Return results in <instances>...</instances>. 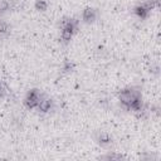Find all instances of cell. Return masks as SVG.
Returning <instances> with one entry per match:
<instances>
[{
	"mask_svg": "<svg viewBox=\"0 0 161 161\" xmlns=\"http://www.w3.org/2000/svg\"><path fill=\"white\" fill-rule=\"evenodd\" d=\"M78 24L79 20L75 18H68L64 19L62 21V31H60V39L64 44L69 43L70 39L73 38V35L77 33L78 30Z\"/></svg>",
	"mask_w": 161,
	"mask_h": 161,
	"instance_id": "6da1fadb",
	"label": "cell"
},
{
	"mask_svg": "<svg viewBox=\"0 0 161 161\" xmlns=\"http://www.w3.org/2000/svg\"><path fill=\"white\" fill-rule=\"evenodd\" d=\"M142 94H141V91L138 88H135V87H128V88H123L118 92V99L122 104V107L128 111L130 108V104L137 99V98H141Z\"/></svg>",
	"mask_w": 161,
	"mask_h": 161,
	"instance_id": "7a4b0ae2",
	"label": "cell"
},
{
	"mask_svg": "<svg viewBox=\"0 0 161 161\" xmlns=\"http://www.w3.org/2000/svg\"><path fill=\"white\" fill-rule=\"evenodd\" d=\"M42 97H43V94L40 93V91L36 89V88H33V89H30V91L28 92L24 103H25V106H26L28 108H30V109L36 108V107H38V103H39L40 99H42Z\"/></svg>",
	"mask_w": 161,
	"mask_h": 161,
	"instance_id": "3957f363",
	"label": "cell"
},
{
	"mask_svg": "<svg viewBox=\"0 0 161 161\" xmlns=\"http://www.w3.org/2000/svg\"><path fill=\"white\" fill-rule=\"evenodd\" d=\"M97 15H98V11L96 9H93V8H86L82 11V20L84 23H93L97 19Z\"/></svg>",
	"mask_w": 161,
	"mask_h": 161,
	"instance_id": "277c9868",
	"label": "cell"
},
{
	"mask_svg": "<svg viewBox=\"0 0 161 161\" xmlns=\"http://www.w3.org/2000/svg\"><path fill=\"white\" fill-rule=\"evenodd\" d=\"M150 11H151V10H150L143 3H141V4H138L137 6L133 8V14L137 15L140 19H146V18H148Z\"/></svg>",
	"mask_w": 161,
	"mask_h": 161,
	"instance_id": "5b68a950",
	"label": "cell"
},
{
	"mask_svg": "<svg viewBox=\"0 0 161 161\" xmlns=\"http://www.w3.org/2000/svg\"><path fill=\"white\" fill-rule=\"evenodd\" d=\"M52 107H53V101L50 99V98H48V97H42V99H40V102L38 103V109L40 111V112H43V113H45V112H49L50 109H52Z\"/></svg>",
	"mask_w": 161,
	"mask_h": 161,
	"instance_id": "8992f818",
	"label": "cell"
},
{
	"mask_svg": "<svg viewBox=\"0 0 161 161\" xmlns=\"http://www.w3.org/2000/svg\"><path fill=\"white\" fill-rule=\"evenodd\" d=\"M97 141H98V143H99L101 146H103V147H107V146H109V145L112 143V137H111L108 133H106V132H102V133H99V135H98V137H97Z\"/></svg>",
	"mask_w": 161,
	"mask_h": 161,
	"instance_id": "52a82bcc",
	"label": "cell"
},
{
	"mask_svg": "<svg viewBox=\"0 0 161 161\" xmlns=\"http://www.w3.org/2000/svg\"><path fill=\"white\" fill-rule=\"evenodd\" d=\"M15 1L14 0H0V14L3 15L4 13L14 9Z\"/></svg>",
	"mask_w": 161,
	"mask_h": 161,
	"instance_id": "ba28073f",
	"label": "cell"
},
{
	"mask_svg": "<svg viewBox=\"0 0 161 161\" xmlns=\"http://www.w3.org/2000/svg\"><path fill=\"white\" fill-rule=\"evenodd\" d=\"M48 8V3L45 0H36L35 1V9L39 11H45Z\"/></svg>",
	"mask_w": 161,
	"mask_h": 161,
	"instance_id": "9c48e42d",
	"label": "cell"
},
{
	"mask_svg": "<svg viewBox=\"0 0 161 161\" xmlns=\"http://www.w3.org/2000/svg\"><path fill=\"white\" fill-rule=\"evenodd\" d=\"M8 31H9V25H8V23L0 20V34L3 35V34H6Z\"/></svg>",
	"mask_w": 161,
	"mask_h": 161,
	"instance_id": "30bf717a",
	"label": "cell"
},
{
	"mask_svg": "<svg viewBox=\"0 0 161 161\" xmlns=\"http://www.w3.org/2000/svg\"><path fill=\"white\" fill-rule=\"evenodd\" d=\"M73 68H74V64H73L72 62L65 60V62L63 63V70H64V72H70Z\"/></svg>",
	"mask_w": 161,
	"mask_h": 161,
	"instance_id": "8fae6325",
	"label": "cell"
},
{
	"mask_svg": "<svg viewBox=\"0 0 161 161\" xmlns=\"http://www.w3.org/2000/svg\"><path fill=\"white\" fill-rule=\"evenodd\" d=\"M0 18H1V14H0Z\"/></svg>",
	"mask_w": 161,
	"mask_h": 161,
	"instance_id": "7c38bea8",
	"label": "cell"
}]
</instances>
